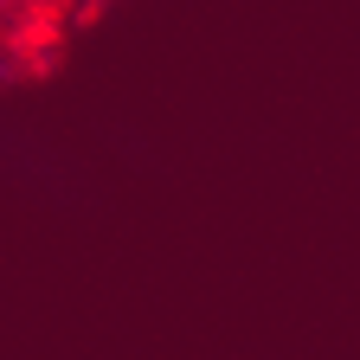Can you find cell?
<instances>
[{
  "label": "cell",
  "mask_w": 360,
  "mask_h": 360,
  "mask_svg": "<svg viewBox=\"0 0 360 360\" xmlns=\"http://www.w3.org/2000/svg\"><path fill=\"white\" fill-rule=\"evenodd\" d=\"M116 0H0V90L26 77H52L77 32H90Z\"/></svg>",
  "instance_id": "cell-1"
}]
</instances>
